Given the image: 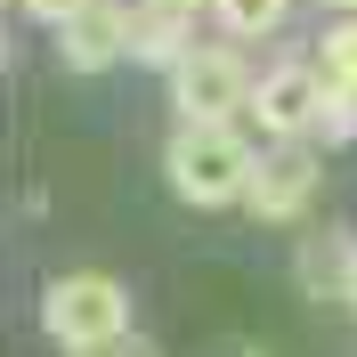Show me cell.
<instances>
[{"label":"cell","instance_id":"5","mask_svg":"<svg viewBox=\"0 0 357 357\" xmlns=\"http://www.w3.org/2000/svg\"><path fill=\"white\" fill-rule=\"evenodd\" d=\"M317 146H260V162H252V187H244V203H252V220H301V211H317Z\"/></svg>","mask_w":357,"mask_h":357},{"label":"cell","instance_id":"14","mask_svg":"<svg viewBox=\"0 0 357 357\" xmlns=\"http://www.w3.org/2000/svg\"><path fill=\"white\" fill-rule=\"evenodd\" d=\"M325 8H333V17H357V0H325Z\"/></svg>","mask_w":357,"mask_h":357},{"label":"cell","instance_id":"2","mask_svg":"<svg viewBox=\"0 0 357 357\" xmlns=\"http://www.w3.org/2000/svg\"><path fill=\"white\" fill-rule=\"evenodd\" d=\"M41 325H49L57 349L122 341L130 333V292H122V276H106V268H66V276L41 284Z\"/></svg>","mask_w":357,"mask_h":357},{"label":"cell","instance_id":"8","mask_svg":"<svg viewBox=\"0 0 357 357\" xmlns=\"http://www.w3.org/2000/svg\"><path fill=\"white\" fill-rule=\"evenodd\" d=\"M195 33H187V24L178 17H155V8H138V66H162V73H178L187 66V57H195Z\"/></svg>","mask_w":357,"mask_h":357},{"label":"cell","instance_id":"11","mask_svg":"<svg viewBox=\"0 0 357 357\" xmlns=\"http://www.w3.org/2000/svg\"><path fill=\"white\" fill-rule=\"evenodd\" d=\"M17 8H24L33 24H49V33H66V24H73V17H89L98 0H17Z\"/></svg>","mask_w":357,"mask_h":357},{"label":"cell","instance_id":"7","mask_svg":"<svg viewBox=\"0 0 357 357\" xmlns=\"http://www.w3.org/2000/svg\"><path fill=\"white\" fill-rule=\"evenodd\" d=\"M301 292H317V301H349V292H357V244H349V236L301 244Z\"/></svg>","mask_w":357,"mask_h":357},{"label":"cell","instance_id":"13","mask_svg":"<svg viewBox=\"0 0 357 357\" xmlns=\"http://www.w3.org/2000/svg\"><path fill=\"white\" fill-rule=\"evenodd\" d=\"M66 357H146V349H138V333H122V341H89V349H66Z\"/></svg>","mask_w":357,"mask_h":357},{"label":"cell","instance_id":"9","mask_svg":"<svg viewBox=\"0 0 357 357\" xmlns=\"http://www.w3.org/2000/svg\"><path fill=\"white\" fill-rule=\"evenodd\" d=\"M211 17H220V33H227V41H268V33L292 17V0H220Z\"/></svg>","mask_w":357,"mask_h":357},{"label":"cell","instance_id":"1","mask_svg":"<svg viewBox=\"0 0 357 357\" xmlns=\"http://www.w3.org/2000/svg\"><path fill=\"white\" fill-rule=\"evenodd\" d=\"M252 146L244 130H178L162 146V178H171L178 203H195V211H220V203H244L252 187Z\"/></svg>","mask_w":357,"mask_h":357},{"label":"cell","instance_id":"6","mask_svg":"<svg viewBox=\"0 0 357 357\" xmlns=\"http://www.w3.org/2000/svg\"><path fill=\"white\" fill-rule=\"evenodd\" d=\"M57 57H66L73 73H106V66H122V57H138V8L98 0L89 17H73L66 33H57Z\"/></svg>","mask_w":357,"mask_h":357},{"label":"cell","instance_id":"10","mask_svg":"<svg viewBox=\"0 0 357 357\" xmlns=\"http://www.w3.org/2000/svg\"><path fill=\"white\" fill-rule=\"evenodd\" d=\"M309 57H317V73H325V89H349V98H357V17H341Z\"/></svg>","mask_w":357,"mask_h":357},{"label":"cell","instance_id":"15","mask_svg":"<svg viewBox=\"0 0 357 357\" xmlns=\"http://www.w3.org/2000/svg\"><path fill=\"white\" fill-rule=\"evenodd\" d=\"M349 309H357V292H349Z\"/></svg>","mask_w":357,"mask_h":357},{"label":"cell","instance_id":"4","mask_svg":"<svg viewBox=\"0 0 357 357\" xmlns=\"http://www.w3.org/2000/svg\"><path fill=\"white\" fill-rule=\"evenodd\" d=\"M252 122L268 130V146H309L317 122H325V73H317V57L268 66L260 89H252Z\"/></svg>","mask_w":357,"mask_h":357},{"label":"cell","instance_id":"3","mask_svg":"<svg viewBox=\"0 0 357 357\" xmlns=\"http://www.w3.org/2000/svg\"><path fill=\"white\" fill-rule=\"evenodd\" d=\"M252 73L236 57V41H203L187 66L171 73V106H178V130H236V114L252 106Z\"/></svg>","mask_w":357,"mask_h":357},{"label":"cell","instance_id":"12","mask_svg":"<svg viewBox=\"0 0 357 357\" xmlns=\"http://www.w3.org/2000/svg\"><path fill=\"white\" fill-rule=\"evenodd\" d=\"M138 8H155V17H178V24H195L203 8H220V0H138Z\"/></svg>","mask_w":357,"mask_h":357}]
</instances>
